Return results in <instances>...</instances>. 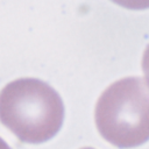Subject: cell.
Segmentation results:
<instances>
[{
    "label": "cell",
    "instance_id": "5",
    "mask_svg": "<svg viewBox=\"0 0 149 149\" xmlns=\"http://www.w3.org/2000/svg\"><path fill=\"white\" fill-rule=\"evenodd\" d=\"M80 149H94V148H92V147H83Z\"/></svg>",
    "mask_w": 149,
    "mask_h": 149
},
{
    "label": "cell",
    "instance_id": "2",
    "mask_svg": "<svg viewBox=\"0 0 149 149\" xmlns=\"http://www.w3.org/2000/svg\"><path fill=\"white\" fill-rule=\"evenodd\" d=\"M101 136L119 148L149 140V86L141 77H125L109 84L94 108Z\"/></svg>",
    "mask_w": 149,
    "mask_h": 149
},
{
    "label": "cell",
    "instance_id": "4",
    "mask_svg": "<svg viewBox=\"0 0 149 149\" xmlns=\"http://www.w3.org/2000/svg\"><path fill=\"white\" fill-rule=\"evenodd\" d=\"M0 149H10V147L0 137Z\"/></svg>",
    "mask_w": 149,
    "mask_h": 149
},
{
    "label": "cell",
    "instance_id": "1",
    "mask_svg": "<svg viewBox=\"0 0 149 149\" xmlns=\"http://www.w3.org/2000/svg\"><path fill=\"white\" fill-rule=\"evenodd\" d=\"M63 119L61 95L38 78H17L0 91V121L22 142L41 143L51 139Z\"/></svg>",
    "mask_w": 149,
    "mask_h": 149
},
{
    "label": "cell",
    "instance_id": "3",
    "mask_svg": "<svg viewBox=\"0 0 149 149\" xmlns=\"http://www.w3.org/2000/svg\"><path fill=\"white\" fill-rule=\"evenodd\" d=\"M142 70L147 80V85L149 86V44L146 47L143 51V57H142Z\"/></svg>",
    "mask_w": 149,
    "mask_h": 149
}]
</instances>
